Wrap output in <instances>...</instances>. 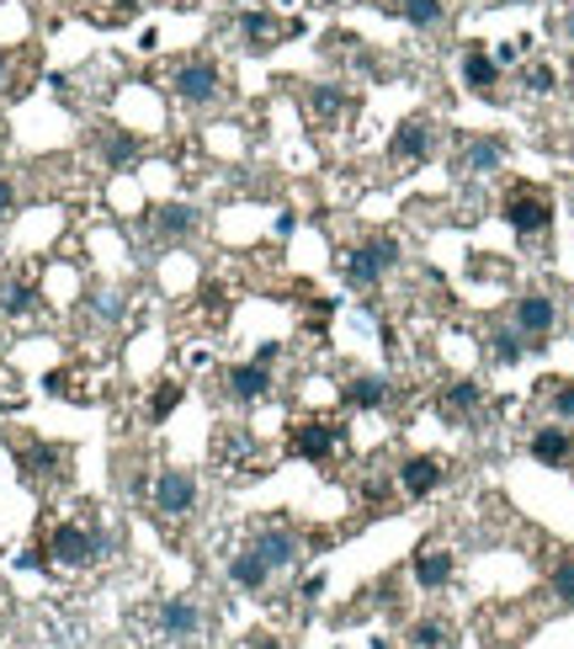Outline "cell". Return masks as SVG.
Masks as SVG:
<instances>
[{"mask_svg": "<svg viewBox=\"0 0 574 649\" xmlns=\"http://www.w3.org/2000/svg\"><path fill=\"white\" fill-rule=\"evenodd\" d=\"M532 458L548 463V469H558V463L574 458V436L564 432V426H537V432H532Z\"/></svg>", "mask_w": 574, "mask_h": 649, "instance_id": "ac0fdd59", "label": "cell"}, {"mask_svg": "<svg viewBox=\"0 0 574 649\" xmlns=\"http://www.w3.org/2000/svg\"><path fill=\"white\" fill-rule=\"evenodd\" d=\"M553 597H558V601H570V607H574V553L553 564Z\"/></svg>", "mask_w": 574, "mask_h": 649, "instance_id": "f1b7e54d", "label": "cell"}, {"mask_svg": "<svg viewBox=\"0 0 574 649\" xmlns=\"http://www.w3.org/2000/svg\"><path fill=\"white\" fill-rule=\"evenodd\" d=\"M197 229H202V214H197L191 203H160V208L149 214V235H155V240L176 245V240H191Z\"/></svg>", "mask_w": 574, "mask_h": 649, "instance_id": "4fadbf2b", "label": "cell"}, {"mask_svg": "<svg viewBox=\"0 0 574 649\" xmlns=\"http://www.w3.org/2000/svg\"><path fill=\"white\" fill-rule=\"evenodd\" d=\"M399 266V240H388V235H373V240H362L352 256H346V277L357 283V288H378L383 277Z\"/></svg>", "mask_w": 574, "mask_h": 649, "instance_id": "3957f363", "label": "cell"}, {"mask_svg": "<svg viewBox=\"0 0 574 649\" xmlns=\"http://www.w3.org/2000/svg\"><path fill=\"white\" fill-rule=\"evenodd\" d=\"M250 549L261 553L271 570H293V564H298V553H304V543H298V532L287 528V522H266V528L250 538Z\"/></svg>", "mask_w": 574, "mask_h": 649, "instance_id": "8fae6325", "label": "cell"}, {"mask_svg": "<svg viewBox=\"0 0 574 649\" xmlns=\"http://www.w3.org/2000/svg\"><path fill=\"white\" fill-rule=\"evenodd\" d=\"M6 91H17V65H11V53H0V97Z\"/></svg>", "mask_w": 574, "mask_h": 649, "instance_id": "d6a6232c", "label": "cell"}, {"mask_svg": "<svg viewBox=\"0 0 574 649\" xmlns=\"http://www.w3.org/2000/svg\"><path fill=\"white\" fill-rule=\"evenodd\" d=\"M287 453L309 458V463H325V458L340 453V426L335 421H298L293 436H287Z\"/></svg>", "mask_w": 574, "mask_h": 649, "instance_id": "9c48e42d", "label": "cell"}, {"mask_svg": "<svg viewBox=\"0 0 574 649\" xmlns=\"http://www.w3.org/2000/svg\"><path fill=\"white\" fill-rule=\"evenodd\" d=\"M409 639H415V649H457L453 623H442V618H420L409 628Z\"/></svg>", "mask_w": 574, "mask_h": 649, "instance_id": "484cf974", "label": "cell"}, {"mask_svg": "<svg viewBox=\"0 0 574 649\" xmlns=\"http://www.w3.org/2000/svg\"><path fill=\"white\" fill-rule=\"evenodd\" d=\"M0 309L11 314V319H22V314H32V309H38V293L27 288V283H11V288L0 293Z\"/></svg>", "mask_w": 574, "mask_h": 649, "instance_id": "4316f807", "label": "cell"}, {"mask_svg": "<svg viewBox=\"0 0 574 649\" xmlns=\"http://www.w3.org/2000/svg\"><path fill=\"white\" fill-rule=\"evenodd\" d=\"M0 170H6V149H0Z\"/></svg>", "mask_w": 574, "mask_h": 649, "instance_id": "74e56055", "label": "cell"}, {"mask_svg": "<svg viewBox=\"0 0 574 649\" xmlns=\"http://www.w3.org/2000/svg\"><path fill=\"white\" fill-rule=\"evenodd\" d=\"M415 580H420L426 591H442V586L453 580V553L447 549H420L415 553Z\"/></svg>", "mask_w": 574, "mask_h": 649, "instance_id": "ffe728a7", "label": "cell"}, {"mask_svg": "<svg viewBox=\"0 0 574 649\" xmlns=\"http://www.w3.org/2000/svg\"><path fill=\"white\" fill-rule=\"evenodd\" d=\"M17 463H22V480L27 484H53L65 480V463H70V453L65 448H53V442H17Z\"/></svg>", "mask_w": 574, "mask_h": 649, "instance_id": "ba28073f", "label": "cell"}, {"mask_svg": "<svg viewBox=\"0 0 574 649\" xmlns=\"http://www.w3.org/2000/svg\"><path fill=\"white\" fill-rule=\"evenodd\" d=\"M176 405H181V384H160V394L149 400V421H166Z\"/></svg>", "mask_w": 574, "mask_h": 649, "instance_id": "f546056e", "label": "cell"}, {"mask_svg": "<svg viewBox=\"0 0 574 649\" xmlns=\"http://www.w3.org/2000/svg\"><path fill=\"white\" fill-rule=\"evenodd\" d=\"M101 532L86 528V522H59V528L48 532V553L59 559V564H70V570H86V564H96L101 559Z\"/></svg>", "mask_w": 574, "mask_h": 649, "instance_id": "277c9868", "label": "cell"}, {"mask_svg": "<svg viewBox=\"0 0 574 649\" xmlns=\"http://www.w3.org/2000/svg\"><path fill=\"white\" fill-rule=\"evenodd\" d=\"M170 91H176V101H181V107L202 112V107L224 101V70H218L208 53H187V59L170 70Z\"/></svg>", "mask_w": 574, "mask_h": 649, "instance_id": "6da1fadb", "label": "cell"}, {"mask_svg": "<svg viewBox=\"0 0 574 649\" xmlns=\"http://www.w3.org/2000/svg\"><path fill=\"white\" fill-rule=\"evenodd\" d=\"M399 490H405L409 501H426L430 490H442V480H447V463L442 458H430V453H415V458H405L399 463Z\"/></svg>", "mask_w": 574, "mask_h": 649, "instance_id": "7c38bea8", "label": "cell"}, {"mask_svg": "<svg viewBox=\"0 0 574 649\" xmlns=\"http://www.w3.org/2000/svg\"><path fill=\"white\" fill-rule=\"evenodd\" d=\"M319 6H340V0H319Z\"/></svg>", "mask_w": 574, "mask_h": 649, "instance_id": "8d00e7d4", "label": "cell"}, {"mask_svg": "<svg viewBox=\"0 0 574 649\" xmlns=\"http://www.w3.org/2000/svg\"><path fill=\"white\" fill-rule=\"evenodd\" d=\"M229 400H239V405H256V400H266L271 394V367L266 362H245V367H229Z\"/></svg>", "mask_w": 574, "mask_h": 649, "instance_id": "9a60e30c", "label": "cell"}, {"mask_svg": "<svg viewBox=\"0 0 574 649\" xmlns=\"http://www.w3.org/2000/svg\"><path fill=\"white\" fill-rule=\"evenodd\" d=\"M553 325H558V304H553L548 293H522V298H516L511 331H516L526 346H543V341L553 336Z\"/></svg>", "mask_w": 574, "mask_h": 649, "instance_id": "8992f818", "label": "cell"}, {"mask_svg": "<svg viewBox=\"0 0 574 649\" xmlns=\"http://www.w3.org/2000/svg\"><path fill=\"white\" fill-rule=\"evenodd\" d=\"M558 32H564V38L574 43V11H564V17H558Z\"/></svg>", "mask_w": 574, "mask_h": 649, "instance_id": "d590c367", "label": "cell"}, {"mask_svg": "<svg viewBox=\"0 0 574 649\" xmlns=\"http://www.w3.org/2000/svg\"><path fill=\"white\" fill-rule=\"evenodd\" d=\"M457 70H463V86H468L474 97H495V86H501V59L484 49V43H468L463 59H457Z\"/></svg>", "mask_w": 574, "mask_h": 649, "instance_id": "5bb4252c", "label": "cell"}, {"mask_svg": "<svg viewBox=\"0 0 574 649\" xmlns=\"http://www.w3.org/2000/svg\"><path fill=\"white\" fill-rule=\"evenodd\" d=\"M235 32H239V43H245V53H266V49H277L283 38H293L298 22H277V17H266V11H239Z\"/></svg>", "mask_w": 574, "mask_h": 649, "instance_id": "30bf717a", "label": "cell"}, {"mask_svg": "<svg viewBox=\"0 0 574 649\" xmlns=\"http://www.w3.org/2000/svg\"><path fill=\"white\" fill-rule=\"evenodd\" d=\"M501 214L522 240H537V235H548L553 229V197L543 193V187H532V181H516V187L505 193Z\"/></svg>", "mask_w": 574, "mask_h": 649, "instance_id": "7a4b0ae2", "label": "cell"}, {"mask_svg": "<svg viewBox=\"0 0 574 649\" xmlns=\"http://www.w3.org/2000/svg\"><path fill=\"white\" fill-rule=\"evenodd\" d=\"M139 139H133V134H128V128H101V160H107V166L112 170H122V166H133V160H139Z\"/></svg>", "mask_w": 574, "mask_h": 649, "instance_id": "44dd1931", "label": "cell"}, {"mask_svg": "<svg viewBox=\"0 0 574 649\" xmlns=\"http://www.w3.org/2000/svg\"><path fill=\"white\" fill-rule=\"evenodd\" d=\"M11 208H17V187L0 176V218H11Z\"/></svg>", "mask_w": 574, "mask_h": 649, "instance_id": "836d02e7", "label": "cell"}, {"mask_svg": "<svg viewBox=\"0 0 574 649\" xmlns=\"http://www.w3.org/2000/svg\"><path fill=\"white\" fill-rule=\"evenodd\" d=\"M478 405H484L478 384H453L442 394V415H447V421H468V415H478Z\"/></svg>", "mask_w": 574, "mask_h": 649, "instance_id": "603a6c76", "label": "cell"}, {"mask_svg": "<svg viewBox=\"0 0 574 649\" xmlns=\"http://www.w3.org/2000/svg\"><path fill=\"white\" fill-rule=\"evenodd\" d=\"M304 101H309V112L319 122H335L340 112H346V91H340V86H309V97Z\"/></svg>", "mask_w": 574, "mask_h": 649, "instance_id": "d4e9b609", "label": "cell"}, {"mask_svg": "<svg viewBox=\"0 0 574 649\" xmlns=\"http://www.w3.org/2000/svg\"><path fill=\"white\" fill-rule=\"evenodd\" d=\"M548 410L558 421H574V378H548Z\"/></svg>", "mask_w": 574, "mask_h": 649, "instance_id": "83f0119b", "label": "cell"}, {"mask_svg": "<svg viewBox=\"0 0 574 649\" xmlns=\"http://www.w3.org/2000/svg\"><path fill=\"white\" fill-rule=\"evenodd\" d=\"M271 576H277V570H271L256 549H239L235 559H229V580H235L239 591H266V586H271Z\"/></svg>", "mask_w": 574, "mask_h": 649, "instance_id": "2e32d148", "label": "cell"}, {"mask_svg": "<svg viewBox=\"0 0 574 649\" xmlns=\"http://www.w3.org/2000/svg\"><path fill=\"white\" fill-rule=\"evenodd\" d=\"M197 628H202V612H197L187 597L160 601V633H166V639H191Z\"/></svg>", "mask_w": 574, "mask_h": 649, "instance_id": "e0dca14e", "label": "cell"}, {"mask_svg": "<svg viewBox=\"0 0 574 649\" xmlns=\"http://www.w3.org/2000/svg\"><path fill=\"white\" fill-rule=\"evenodd\" d=\"M346 405L352 410H383L388 405V378L383 373H357V378H346Z\"/></svg>", "mask_w": 574, "mask_h": 649, "instance_id": "d6986e66", "label": "cell"}, {"mask_svg": "<svg viewBox=\"0 0 574 649\" xmlns=\"http://www.w3.org/2000/svg\"><path fill=\"white\" fill-rule=\"evenodd\" d=\"M149 505L166 517V522H181L197 511V480H191L187 469H160L155 474V490H149Z\"/></svg>", "mask_w": 574, "mask_h": 649, "instance_id": "5b68a950", "label": "cell"}, {"mask_svg": "<svg viewBox=\"0 0 574 649\" xmlns=\"http://www.w3.org/2000/svg\"><path fill=\"white\" fill-rule=\"evenodd\" d=\"M394 17H405L409 27H442L447 22V6L442 0H383Z\"/></svg>", "mask_w": 574, "mask_h": 649, "instance_id": "7402d4cb", "label": "cell"}, {"mask_svg": "<svg viewBox=\"0 0 574 649\" xmlns=\"http://www.w3.org/2000/svg\"><path fill=\"white\" fill-rule=\"evenodd\" d=\"M489 352H495V362H516V357H522V352H526V341L516 336V331H501Z\"/></svg>", "mask_w": 574, "mask_h": 649, "instance_id": "4dcf8cb0", "label": "cell"}, {"mask_svg": "<svg viewBox=\"0 0 574 649\" xmlns=\"http://www.w3.org/2000/svg\"><path fill=\"white\" fill-rule=\"evenodd\" d=\"M436 155V128H430V118H405L399 128H394V139H388V160H399V166H420V160H430Z\"/></svg>", "mask_w": 574, "mask_h": 649, "instance_id": "52a82bcc", "label": "cell"}, {"mask_svg": "<svg viewBox=\"0 0 574 649\" xmlns=\"http://www.w3.org/2000/svg\"><path fill=\"white\" fill-rule=\"evenodd\" d=\"M277 352H283V341H266L261 352H256V362H266V367H271V362H277Z\"/></svg>", "mask_w": 574, "mask_h": 649, "instance_id": "e575fe53", "label": "cell"}, {"mask_svg": "<svg viewBox=\"0 0 574 649\" xmlns=\"http://www.w3.org/2000/svg\"><path fill=\"white\" fill-rule=\"evenodd\" d=\"M501 160H505L501 139H474V145L463 149V170H468V176H484V170H495Z\"/></svg>", "mask_w": 574, "mask_h": 649, "instance_id": "cb8c5ba5", "label": "cell"}, {"mask_svg": "<svg viewBox=\"0 0 574 649\" xmlns=\"http://www.w3.org/2000/svg\"><path fill=\"white\" fill-rule=\"evenodd\" d=\"M522 80H526V91H537V97H548V91H553V70H548V65H532Z\"/></svg>", "mask_w": 574, "mask_h": 649, "instance_id": "1f68e13d", "label": "cell"}]
</instances>
